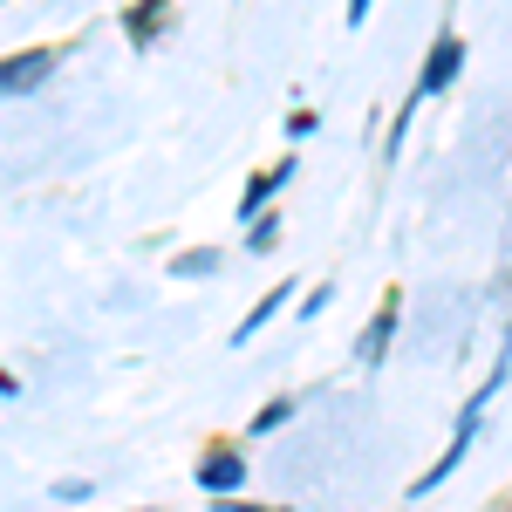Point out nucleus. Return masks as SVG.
<instances>
[{
    "instance_id": "obj_1",
    "label": "nucleus",
    "mask_w": 512,
    "mask_h": 512,
    "mask_svg": "<svg viewBox=\"0 0 512 512\" xmlns=\"http://www.w3.org/2000/svg\"><path fill=\"white\" fill-rule=\"evenodd\" d=\"M458 69H465V41H458V35H437L431 55H424V76H417V96H437ZM417 96H410V103H417Z\"/></svg>"
},
{
    "instance_id": "obj_2",
    "label": "nucleus",
    "mask_w": 512,
    "mask_h": 512,
    "mask_svg": "<svg viewBox=\"0 0 512 512\" xmlns=\"http://www.w3.org/2000/svg\"><path fill=\"white\" fill-rule=\"evenodd\" d=\"M472 431H478V410H465V424H458V437H451V451H444V458H437L431 472L417 478V485H410V492H437V485H444V478L458 472V458H465V451H472Z\"/></svg>"
},
{
    "instance_id": "obj_3",
    "label": "nucleus",
    "mask_w": 512,
    "mask_h": 512,
    "mask_svg": "<svg viewBox=\"0 0 512 512\" xmlns=\"http://www.w3.org/2000/svg\"><path fill=\"white\" fill-rule=\"evenodd\" d=\"M48 69H55V48H28V55H7V96H21V89H35L41 76H48Z\"/></svg>"
},
{
    "instance_id": "obj_4",
    "label": "nucleus",
    "mask_w": 512,
    "mask_h": 512,
    "mask_svg": "<svg viewBox=\"0 0 512 512\" xmlns=\"http://www.w3.org/2000/svg\"><path fill=\"white\" fill-rule=\"evenodd\" d=\"M239 478H246V458H239V451H212V458L198 465V485H205V492H233Z\"/></svg>"
},
{
    "instance_id": "obj_5",
    "label": "nucleus",
    "mask_w": 512,
    "mask_h": 512,
    "mask_svg": "<svg viewBox=\"0 0 512 512\" xmlns=\"http://www.w3.org/2000/svg\"><path fill=\"white\" fill-rule=\"evenodd\" d=\"M396 308H403V301H383V308H376V321H369V335H362V362H369V369H376V362H383V349H390V335H396Z\"/></svg>"
},
{
    "instance_id": "obj_6",
    "label": "nucleus",
    "mask_w": 512,
    "mask_h": 512,
    "mask_svg": "<svg viewBox=\"0 0 512 512\" xmlns=\"http://www.w3.org/2000/svg\"><path fill=\"white\" fill-rule=\"evenodd\" d=\"M164 14H171V0H137V7H130V41H137V48L158 41L164 35Z\"/></svg>"
},
{
    "instance_id": "obj_7",
    "label": "nucleus",
    "mask_w": 512,
    "mask_h": 512,
    "mask_svg": "<svg viewBox=\"0 0 512 512\" xmlns=\"http://www.w3.org/2000/svg\"><path fill=\"white\" fill-rule=\"evenodd\" d=\"M287 178H294V164H274L267 178H253V185H246V198H239V212L253 219V212H260V205H267V198H274L280 185H287Z\"/></svg>"
},
{
    "instance_id": "obj_8",
    "label": "nucleus",
    "mask_w": 512,
    "mask_h": 512,
    "mask_svg": "<svg viewBox=\"0 0 512 512\" xmlns=\"http://www.w3.org/2000/svg\"><path fill=\"white\" fill-rule=\"evenodd\" d=\"M287 294H294V287H274V294H260V308H253V315L239 321V335H233L239 349H246V335H260V328H267V321L280 315V301H287Z\"/></svg>"
},
{
    "instance_id": "obj_9",
    "label": "nucleus",
    "mask_w": 512,
    "mask_h": 512,
    "mask_svg": "<svg viewBox=\"0 0 512 512\" xmlns=\"http://www.w3.org/2000/svg\"><path fill=\"white\" fill-rule=\"evenodd\" d=\"M253 253H274L280 246V219H253V239H246Z\"/></svg>"
},
{
    "instance_id": "obj_10",
    "label": "nucleus",
    "mask_w": 512,
    "mask_h": 512,
    "mask_svg": "<svg viewBox=\"0 0 512 512\" xmlns=\"http://www.w3.org/2000/svg\"><path fill=\"white\" fill-rule=\"evenodd\" d=\"M212 267H219V253H178L171 260V274H212Z\"/></svg>"
},
{
    "instance_id": "obj_11",
    "label": "nucleus",
    "mask_w": 512,
    "mask_h": 512,
    "mask_svg": "<svg viewBox=\"0 0 512 512\" xmlns=\"http://www.w3.org/2000/svg\"><path fill=\"white\" fill-rule=\"evenodd\" d=\"M287 417H294V403H267V410H260V424H253V431H280V424H287Z\"/></svg>"
},
{
    "instance_id": "obj_12",
    "label": "nucleus",
    "mask_w": 512,
    "mask_h": 512,
    "mask_svg": "<svg viewBox=\"0 0 512 512\" xmlns=\"http://www.w3.org/2000/svg\"><path fill=\"white\" fill-rule=\"evenodd\" d=\"M369 21V0H349V28H362Z\"/></svg>"
},
{
    "instance_id": "obj_13",
    "label": "nucleus",
    "mask_w": 512,
    "mask_h": 512,
    "mask_svg": "<svg viewBox=\"0 0 512 512\" xmlns=\"http://www.w3.org/2000/svg\"><path fill=\"white\" fill-rule=\"evenodd\" d=\"M226 512H287V506H226Z\"/></svg>"
}]
</instances>
